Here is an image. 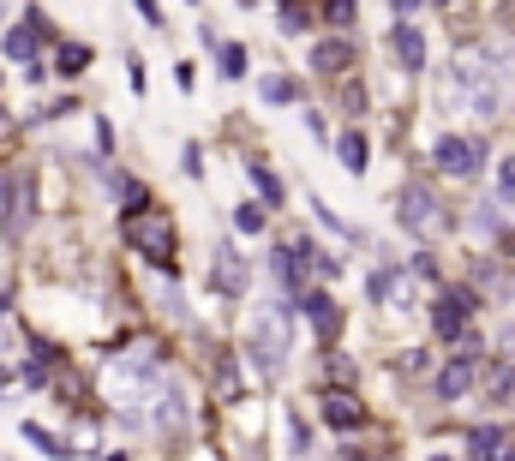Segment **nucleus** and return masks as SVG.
I'll return each mask as SVG.
<instances>
[{
    "instance_id": "9",
    "label": "nucleus",
    "mask_w": 515,
    "mask_h": 461,
    "mask_svg": "<svg viewBox=\"0 0 515 461\" xmlns=\"http://www.w3.org/2000/svg\"><path fill=\"white\" fill-rule=\"evenodd\" d=\"M414 282H420V276H414V264H408V270H402V264H390V270H378V276H372V300H378V306H414Z\"/></svg>"
},
{
    "instance_id": "15",
    "label": "nucleus",
    "mask_w": 515,
    "mask_h": 461,
    "mask_svg": "<svg viewBox=\"0 0 515 461\" xmlns=\"http://www.w3.org/2000/svg\"><path fill=\"white\" fill-rule=\"evenodd\" d=\"M336 156H342V168H348V174H366V156H372L366 132H354V126H348V132L336 138Z\"/></svg>"
},
{
    "instance_id": "32",
    "label": "nucleus",
    "mask_w": 515,
    "mask_h": 461,
    "mask_svg": "<svg viewBox=\"0 0 515 461\" xmlns=\"http://www.w3.org/2000/svg\"><path fill=\"white\" fill-rule=\"evenodd\" d=\"M330 378H336V384H348V378H354V366H348L342 354H330Z\"/></svg>"
},
{
    "instance_id": "37",
    "label": "nucleus",
    "mask_w": 515,
    "mask_h": 461,
    "mask_svg": "<svg viewBox=\"0 0 515 461\" xmlns=\"http://www.w3.org/2000/svg\"><path fill=\"white\" fill-rule=\"evenodd\" d=\"M504 252H510V264H515V234H504Z\"/></svg>"
},
{
    "instance_id": "11",
    "label": "nucleus",
    "mask_w": 515,
    "mask_h": 461,
    "mask_svg": "<svg viewBox=\"0 0 515 461\" xmlns=\"http://www.w3.org/2000/svg\"><path fill=\"white\" fill-rule=\"evenodd\" d=\"M300 312L312 318V330H318L324 342H336V330H342V306H336V300H330L324 288H312V294L300 300Z\"/></svg>"
},
{
    "instance_id": "41",
    "label": "nucleus",
    "mask_w": 515,
    "mask_h": 461,
    "mask_svg": "<svg viewBox=\"0 0 515 461\" xmlns=\"http://www.w3.org/2000/svg\"><path fill=\"white\" fill-rule=\"evenodd\" d=\"M0 390H6V378H0Z\"/></svg>"
},
{
    "instance_id": "10",
    "label": "nucleus",
    "mask_w": 515,
    "mask_h": 461,
    "mask_svg": "<svg viewBox=\"0 0 515 461\" xmlns=\"http://www.w3.org/2000/svg\"><path fill=\"white\" fill-rule=\"evenodd\" d=\"M390 54H396L402 72H426V36H420L408 18H396V30H390Z\"/></svg>"
},
{
    "instance_id": "31",
    "label": "nucleus",
    "mask_w": 515,
    "mask_h": 461,
    "mask_svg": "<svg viewBox=\"0 0 515 461\" xmlns=\"http://www.w3.org/2000/svg\"><path fill=\"white\" fill-rule=\"evenodd\" d=\"M342 102H348V114H360V108H366V90H360V84H348V90H342Z\"/></svg>"
},
{
    "instance_id": "28",
    "label": "nucleus",
    "mask_w": 515,
    "mask_h": 461,
    "mask_svg": "<svg viewBox=\"0 0 515 461\" xmlns=\"http://www.w3.org/2000/svg\"><path fill=\"white\" fill-rule=\"evenodd\" d=\"M180 162H186V174H192V180L204 174V150H198V144H186V150H180Z\"/></svg>"
},
{
    "instance_id": "29",
    "label": "nucleus",
    "mask_w": 515,
    "mask_h": 461,
    "mask_svg": "<svg viewBox=\"0 0 515 461\" xmlns=\"http://www.w3.org/2000/svg\"><path fill=\"white\" fill-rule=\"evenodd\" d=\"M414 276H420V282H438V258H432V252H420V258H414Z\"/></svg>"
},
{
    "instance_id": "14",
    "label": "nucleus",
    "mask_w": 515,
    "mask_h": 461,
    "mask_svg": "<svg viewBox=\"0 0 515 461\" xmlns=\"http://www.w3.org/2000/svg\"><path fill=\"white\" fill-rule=\"evenodd\" d=\"M324 420H330L336 432H354V426H360V402H354L348 390H330V396H324Z\"/></svg>"
},
{
    "instance_id": "3",
    "label": "nucleus",
    "mask_w": 515,
    "mask_h": 461,
    "mask_svg": "<svg viewBox=\"0 0 515 461\" xmlns=\"http://www.w3.org/2000/svg\"><path fill=\"white\" fill-rule=\"evenodd\" d=\"M156 378H162V354H150V348H138V354H126V360H114L108 366V396L114 402H144L150 390H156Z\"/></svg>"
},
{
    "instance_id": "5",
    "label": "nucleus",
    "mask_w": 515,
    "mask_h": 461,
    "mask_svg": "<svg viewBox=\"0 0 515 461\" xmlns=\"http://www.w3.org/2000/svg\"><path fill=\"white\" fill-rule=\"evenodd\" d=\"M468 318H474V288H462V282L438 288V300H432V330H438L444 342H462V336H468Z\"/></svg>"
},
{
    "instance_id": "13",
    "label": "nucleus",
    "mask_w": 515,
    "mask_h": 461,
    "mask_svg": "<svg viewBox=\"0 0 515 461\" xmlns=\"http://www.w3.org/2000/svg\"><path fill=\"white\" fill-rule=\"evenodd\" d=\"M468 384H474V360H456V354H450V366L438 372V396H444V402H462Z\"/></svg>"
},
{
    "instance_id": "8",
    "label": "nucleus",
    "mask_w": 515,
    "mask_h": 461,
    "mask_svg": "<svg viewBox=\"0 0 515 461\" xmlns=\"http://www.w3.org/2000/svg\"><path fill=\"white\" fill-rule=\"evenodd\" d=\"M210 288H216L222 300H240V294H246V258H240L234 246H222V252L210 258Z\"/></svg>"
},
{
    "instance_id": "22",
    "label": "nucleus",
    "mask_w": 515,
    "mask_h": 461,
    "mask_svg": "<svg viewBox=\"0 0 515 461\" xmlns=\"http://www.w3.org/2000/svg\"><path fill=\"white\" fill-rule=\"evenodd\" d=\"M258 90H264V102H276V108H282V102H294V78H282V72H270Z\"/></svg>"
},
{
    "instance_id": "4",
    "label": "nucleus",
    "mask_w": 515,
    "mask_h": 461,
    "mask_svg": "<svg viewBox=\"0 0 515 461\" xmlns=\"http://www.w3.org/2000/svg\"><path fill=\"white\" fill-rule=\"evenodd\" d=\"M126 246L132 252H144L150 264H162L168 276H174V228H168V216L162 210H138V216H126Z\"/></svg>"
},
{
    "instance_id": "43",
    "label": "nucleus",
    "mask_w": 515,
    "mask_h": 461,
    "mask_svg": "<svg viewBox=\"0 0 515 461\" xmlns=\"http://www.w3.org/2000/svg\"><path fill=\"white\" fill-rule=\"evenodd\" d=\"M282 6H288V0H282Z\"/></svg>"
},
{
    "instance_id": "27",
    "label": "nucleus",
    "mask_w": 515,
    "mask_h": 461,
    "mask_svg": "<svg viewBox=\"0 0 515 461\" xmlns=\"http://www.w3.org/2000/svg\"><path fill=\"white\" fill-rule=\"evenodd\" d=\"M234 228H240V234H258V228H264V210H258V204H240V210H234Z\"/></svg>"
},
{
    "instance_id": "12",
    "label": "nucleus",
    "mask_w": 515,
    "mask_h": 461,
    "mask_svg": "<svg viewBox=\"0 0 515 461\" xmlns=\"http://www.w3.org/2000/svg\"><path fill=\"white\" fill-rule=\"evenodd\" d=\"M312 66H318L324 78H342V72L354 66V42H348V36H324V42L312 48Z\"/></svg>"
},
{
    "instance_id": "26",
    "label": "nucleus",
    "mask_w": 515,
    "mask_h": 461,
    "mask_svg": "<svg viewBox=\"0 0 515 461\" xmlns=\"http://www.w3.org/2000/svg\"><path fill=\"white\" fill-rule=\"evenodd\" d=\"M246 72V48L240 42H222V78H240Z\"/></svg>"
},
{
    "instance_id": "1",
    "label": "nucleus",
    "mask_w": 515,
    "mask_h": 461,
    "mask_svg": "<svg viewBox=\"0 0 515 461\" xmlns=\"http://www.w3.org/2000/svg\"><path fill=\"white\" fill-rule=\"evenodd\" d=\"M396 222H402L414 240H432V234L450 228V216H444V204H438V192H432L426 180H408V186L396 192Z\"/></svg>"
},
{
    "instance_id": "19",
    "label": "nucleus",
    "mask_w": 515,
    "mask_h": 461,
    "mask_svg": "<svg viewBox=\"0 0 515 461\" xmlns=\"http://www.w3.org/2000/svg\"><path fill=\"white\" fill-rule=\"evenodd\" d=\"M486 396H492V402H510L515 396V366H492V372H486Z\"/></svg>"
},
{
    "instance_id": "7",
    "label": "nucleus",
    "mask_w": 515,
    "mask_h": 461,
    "mask_svg": "<svg viewBox=\"0 0 515 461\" xmlns=\"http://www.w3.org/2000/svg\"><path fill=\"white\" fill-rule=\"evenodd\" d=\"M42 30H48V18L30 6V12H18V24L0 36V48H6V60H18V66H36V42H42Z\"/></svg>"
},
{
    "instance_id": "18",
    "label": "nucleus",
    "mask_w": 515,
    "mask_h": 461,
    "mask_svg": "<svg viewBox=\"0 0 515 461\" xmlns=\"http://www.w3.org/2000/svg\"><path fill=\"white\" fill-rule=\"evenodd\" d=\"M84 66H90V48H84V42H60V54H54V72H60V78H78Z\"/></svg>"
},
{
    "instance_id": "38",
    "label": "nucleus",
    "mask_w": 515,
    "mask_h": 461,
    "mask_svg": "<svg viewBox=\"0 0 515 461\" xmlns=\"http://www.w3.org/2000/svg\"><path fill=\"white\" fill-rule=\"evenodd\" d=\"M6 300H12V288H6V282H0V312H6Z\"/></svg>"
},
{
    "instance_id": "33",
    "label": "nucleus",
    "mask_w": 515,
    "mask_h": 461,
    "mask_svg": "<svg viewBox=\"0 0 515 461\" xmlns=\"http://www.w3.org/2000/svg\"><path fill=\"white\" fill-rule=\"evenodd\" d=\"M498 192H504V198H510V192H515V156H510V162H504V168H498Z\"/></svg>"
},
{
    "instance_id": "34",
    "label": "nucleus",
    "mask_w": 515,
    "mask_h": 461,
    "mask_svg": "<svg viewBox=\"0 0 515 461\" xmlns=\"http://www.w3.org/2000/svg\"><path fill=\"white\" fill-rule=\"evenodd\" d=\"M390 6H396V18H408V12H420L426 0H390Z\"/></svg>"
},
{
    "instance_id": "30",
    "label": "nucleus",
    "mask_w": 515,
    "mask_h": 461,
    "mask_svg": "<svg viewBox=\"0 0 515 461\" xmlns=\"http://www.w3.org/2000/svg\"><path fill=\"white\" fill-rule=\"evenodd\" d=\"M288 438H294V450H312V432H306V420H300V414L288 420Z\"/></svg>"
},
{
    "instance_id": "17",
    "label": "nucleus",
    "mask_w": 515,
    "mask_h": 461,
    "mask_svg": "<svg viewBox=\"0 0 515 461\" xmlns=\"http://www.w3.org/2000/svg\"><path fill=\"white\" fill-rule=\"evenodd\" d=\"M156 426H168V432H180V426H186V396H180L174 384L156 396Z\"/></svg>"
},
{
    "instance_id": "25",
    "label": "nucleus",
    "mask_w": 515,
    "mask_h": 461,
    "mask_svg": "<svg viewBox=\"0 0 515 461\" xmlns=\"http://www.w3.org/2000/svg\"><path fill=\"white\" fill-rule=\"evenodd\" d=\"M306 18H312V12H306L300 0H288V6H282V36H300V30H306Z\"/></svg>"
},
{
    "instance_id": "40",
    "label": "nucleus",
    "mask_w": 515,
    "mask_h": 461,
    "mask_svg": "<svg viewBox=\"0 0 515 461\" xmlns=\"http://www.w3.org/2000/svg\"><path fill=\"white\" fill-rule=\"evenodd\" d=\"M438 6H450V0H438Z\"/></svg>"
},
{
    "instance_id": "23",
    "label": "nucleus",
    "mask_w": 515,
    "mask_h": 461,
    "mask_svg": "<svg viewBox=\"0 0 515 461\" xmlns=\"http://www.w3.org/2000/svg\"><path fill=\"white\" fill-rule=\"evenodd\" d=\"M120 204H126V216H138V210H150V192H144L138 180H126V174H120Z\"/></svg>"
},
{
    "instance_id": "16",
    "label": "nucleus",
    "mask_w": 515,
    "mask_h": 461,
    "mask_svg": "<svg viewBox=\"0 0 515 461\" xmlns=\"http://www.w3.org/2000/svg\"><path fill=\"white\" fill-rule=\"evenodd\" d=\"M474 461H515L510 438H504L498 426H480V432H474Z\"/></svg>"
},
{
    "instance_id": "39",
    "label": "nucleus",
    "mask_w": 515,
    "mask_h": 461,
    "mask_svg": "<svg viewBox=\"0 0 515 461\" xmlns=\"http://www.w3.org/2000/svg\"><path fill=\"white\" fill-rule=\"evenodd\" d=\"M108 461H126V456H108Z\"/></svg>"
},
{
    "instance_id": "2",
    "label": "nucleus",
    "mask_w": 515,
    "mask_h": 461,
    "mask_svg": "<svg viewBox=\"0 0 515 461\" xmlns=\"http://www.w3.org/2000/svg\"><path fill=\"white\" fill-rule=\"evenodd\" d=\"M288 312L294 306H264L252 318V360L264 378H282V366H288Z\"/></svg>"
},
{
    "instance_id": "24",
    "label": "nucleus",
    "mask_w": 515,
    "mask_h": 461,
    "mask_svg": "<svg viewBox=\"0 0 515 461\" xmlns=\"http://www.w3.org/2000/svg\"><path fill=\"white\" fill-rule=\"evenodd\" d=\"M24 438H30V444H36V450H42V456H72V450H66V444H60V438H54V432H42V426H24Z\"/></svg>"
},
{
    "instance_id": "35",
    "label": "nucleus",
    "mask_w": 515,
    "mask_h": 461,
    "mask_svg": "<svg viewBox=\"0 0 515 461\" xmlns=\"http://www.w3.org/2000/svg\"><path fill=\"white\" fill-rule=\"evenodd\" d=\"M138 12H144L150 24H162V12H156V0H138Z\"/></svg>"
},
{
    "instance_id": "20",
    "label": "nucleus",
    "mask_w": 515,
    "mask_h": 461,
    "mask_svg": "<svg viewBox=\"0 0 515 461\" xmlns=\"http://www.w3.org/2000/svg\"><path fill=\"white\" fill-rule=\"evenodd\" d=\"M354 18H360L354 0H324V24H330V30H354Z\"/></svg>"
},
{
    "instance_id": "6",
    "label": "nucleus",
    "mask_w": 515,
    "mask_h": 461,
    "mask_svg": "<svg viewBox=\"0 0 515 461\" xmlns=\"http://www.w3.org/2000/svg\"><path fill=\"white\" fill-rule=\"evenodd\" d=\"M432 162H438L450 180H468V174H480L486 144H480V138H456V132H444V138L432 144Z\"/></svg>"
},
{
    "instance_id": "21",
    "label": "nucleus",
    "mask_w": 515,
    "mask_h": 461,
    "mask_svg": "<svg viewBox=\"0 0 515 461\" xmlns=\"http://www.w3.org/2000/svg\"><path fill=\"white\" fill-rule=\"evenodd\" d=\"M252 186H258V198H264V204H282V180H276L264 162H252Z\"/></svg>"
},
{
    "instance_id": "42",
    "label": "nucleus",
    "mask_w": 515,
    "mask_h": 461,
    "mask_svg": "<svg viewBox=\"0 0 515 461\" xmlns=\"http://www.w3.org/2000/svg\"><path fill=\"white\" fill-rule=\"evenodd\" d=\"M438 461H450V456H438Z\"/></svg>"
},
{
    "instance_id": "36",
    "label": "nucleus",
    "mask_w": 515,
    "mask_h": 461,
    "mask_svg": "<svg viewBox=\"0 0 515 461\" xmlns=\"http://www.w3.org/2000/svg\"><path fill=\"white\" fill-rule=\"evenodd\" d=\"M498 348H510V354H515V324H510V330H498Z\"/></svg>"
}]
</instances>
